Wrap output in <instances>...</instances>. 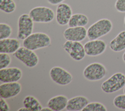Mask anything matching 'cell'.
Instances as JSON below:
<instances>
[{
    "instance_id": "31",
    "label": "cell",
    "mask_w": 125,
    "mask_h": 111,
    "mask_svg": "<svg viewBox=\"0 0 125 111\" xmlns=\"http://www.w3.org/2000/svg\"><path fill=\"white\" fill-rule=\"evenodd\" d=\"M122 57H123V60L124 62L125 63V52L124 53Z\"/></svg>"
},
{
    "instance_id": "27",
    "label": "cell",
    "mask_w": 125,
    "mask_h": 111,
    "mask_svg": "<svg viewBox=\"0 0 125 111\" xmlns=\"http://www.w3.org/2000/svg\"><path fill=\"white\" fill-rule=\"evenodd\" d=\"M5 99L2 97L0 98V110L1 111H8L10 110L9 105Z\"/></svg>"
},
{
    "instance_id": "8",
    "label": "cell",
    "mask_w": 125,
    "mask_h": 111,
    "mask_svg": "<svg viewBox=\"0 0 125 111\" xmlns=\"http://www.w3.org/2000/svg\"><path fill=\"white\" fill-rule=\"evenodd\" d=\"M62 48L72 59L76 61H81L86 55L84 46L80 42L66 41L63 43Z\"/></svg>"
},
{
    "instance_id": "5",
    "label": "cell",
    "mask_w": 125,
    "mask_h": 111,
    "mask_svg": "<svg viewBox=\"0 0 125 111\" xmlns=\"http://www.w3.org/2000/svg\"><path fill=\"white\" fill-rule=\"evenodd\" d=\"M106 74L105 67L101 63L95 62L87 65L83 71L85 79L90 81H99L104 78Z\"/></svg>"
},
{
    "instance_id": "11",
    "label": "cell",
    "mask_w": 125,
    "mask_h": 111,
    "mask_svg": "<svg viewBox=\"0 0 125 111\" xmlns=\"http://www.w3.org/2000/svg\"><path fill=\"white\" fill-rule=\"evenodd\" d=\"M63 36L66 41L81 42L87 36V30L84 26L69 27L64 30Z\"/></svg>"
},
{
    "instance_id": "12",
    "label": "cell",
    "mask_w": 125,
    "mask_h": 111,
    "mask_svg": "<svg viewBox=\"0 0 125 111\" xmlns=\"http://www.w3.org/2000/svg\"><path fill=\"white\" fill-rule=\"evenodd\" d=\"M21 90V85L18 82L3 83L0 85V96L4 99L14 97Z\"/></svg>"
},
{
    "instance_id": "1",
    "label": "cell",
    "mask_w": 125,
    "mask_h": 111,
    "mask_svg": "<svg viewBox=\"0 0 125 111\" xmlns=\"http://www.w3.org/2000/svg\"><path fill=\"white\" fill-rule=\"evenodd\" d=\"M113 24L111 21L108 19H100L87 29V37L90 40L99 38L109 33L112 29Z\"/></svg>"
},
{
    "instance_id": "23",
    "label": "cell",
    "mask_w": 125,
    "mask_h": 111,
    "mask_svg": "<svg viewBox=\"0 0 125 111\" xmlns=\"http://www.w3.org/2000/svg\"><path fill=\"white\" fill-rule=\"evenodd\" d=\"M12 32V29L9 24L3 22L0 23V40L8 38Z\"/></svg>"
},
{
    "instance_id": "4",
    "label": "cell",
    "mask_w": 125,
    "mask_h": 111,
    "mask_svg": "<svg viewBox=\"0 0 125 111\" xmlns=\"http://www.w3.org/2000/svg\"><path fill=\"white\" fill-rule=\"evenodd\" d=\"M29 15L34 22L48 23L55 17L53 10L45 6H37L30 10Z\"/></svg>"
},
{
    "instance_id": "24",
    "label": "cell",
    "mask_w": 125,
    "mask_h": 111,
    "mask_svg": "<svg viewBox=\"0 0 125 111\" xmlns=\"http://www.w3.org/2000/svg\"><path fill=\"white\" fill-rule=\"evenodd\" d=\"M113 103L117 108L125 110V94L116 96L114 98Z\"/></svg>"
},
{
    "instance_id": "3",
    "label": "cell",
    "mask_w": 125,
    "mask_h": 111,
    "mask_svg": "<svg viewBox=\"0 0 125 111\" xmlns=\"http://www.w3.org/2000/svg\"><path fill=\"white\" fill-rule=\"evenodd\" d=\"M125 85V75L122 72H116L103 82L101 89L105 93H112L120 90Z\"/></svg>"
},
{
    "instance_id": "9",
    "label": "cell",
    "mask_w": 125,
    "mask_h": 111,
    "mask_svg": "<svg viewBox=\"0 0 125 111\" xmlns=\"http://www.w3.org/2000/svg\"><path fill=\"white\" fill-rule=\"evenodd\" d=\"M49 75L51 80L60 86H66L69 84L73 80L70 73L60 67H54L51 68Z\"/></svg>"
},
{
    "instance_id": "22",
    "label": "cell",
    "mask_w": 125,
    "mask_h": 111,
    "mask_svg": "<svg viewBox=\"0 0 125 111\" xmlns=\"http://www.w3.org/2000/svg\"><path fill=\"white\" fill-rule=\"evenodd\" d=\"M105 106L101 103L95 102L88 103L82 111H106Z\"/></svg>"
},
{
    "instance_id": "16",
    "label": "cell",
    "mask_w": 125,
    "mask_h": 111,
    "mask_svg": "<svg viewBox=\"0 0 125 111\" xmlns=\"http://www.w3.org/2000/svg\"><path fill=\"white\" fill-rule=\"evenodd\" d=\"M89 103L88 99L83 96H77L69 99L66 109L68 111H80Z\"/></svg>"
},
{
    "instance_id": "26",
    "label": "cell",
    "mask_w": 125,
    "mask_h": 111,
    "mask_svg": "<svg viewBox=\"0 0 125 111\" xmlns=\"http://www.w3.org/2000/svg\"><path fill=\"white\" fill-rule=\"evenodd\" d=\"M115 8L119 12H125V0H116Z\"/></svg>"
},
{
    "instance_id": "28",
    "label": "cell",
    "mask_w": 125,
    "mask_h": 111,
    "mask_svg": "<svg viewBox=\"0 0 125 111\" xmlns=\"http://www.w3.org/2000/svg\"><path fill=\"white\" fill-rule=\"evenodd\" d=\"M48 2L52 5H57L62 3L64 0H47Z\"/></svg>"
},
{
    "instance_id": "19",
    "label": "cell",
    "mask_w": 125,
    "mask_h": 111,
    "mask_svg": "<svg viewBox=\"0 0 125 111\" xmlns=\"http://www.w3.org/2000/svg\"><path fill=\"white\" fill-rule=\"evenodd\" d=\"M23 104L29 111H41L42 108L39 101L32 95L26 96L23 100Z\"/></svg>"
},
{
    "instance_id": "7",
    "label": "cell",
    "mask_w": 125,
    "mask_h": 111,
    "mask_svg": "<svg viewBox=\"0 0 125 111\" xmlns=\"http://www.w3.org/2000/svg\"><path fill=\"white\" fill-rule=\"evenodd\" d=\"M34 22L29 14L21 15L18 21L17 38L23 40L30 35L33 30Z\"/></svg>"
},
{
    "instance_id": "13",
    "label": "cell",
    "mask_w": 125,
    "mask_h": 111,
    "mask_svg": "<svg viewBox=\"0 0 125 111\" xmlns=\"http://www.w3.org/2000/svg\"><path fill=\"white\" fill-rule=\"evenodd\" d=\"M22 75L21 70L17 67L0 69V81L3 83L18 82L21 78Z\"/></svg>"
},
{
    "instance_id": "15",
    "label": "cell",
    "mask_w": 125,
    "mask_h": 111,
    "mask_svg": "<svg viewBox=\"0 0 125 111\" xmlns=\"http://www.w3.org/2000/svg\"><path fill=\"white\" fill-rule=\"evenodd\" d=\"M20 47V42L16 38L0 40V53L14 54Z\"/></svg>"
},
{
    "instance_id": "29",
    "label": "cell",
    "mask_w": 125,
    "mask_h": 111,
    "mask_svg": "<svg viewBox=\"0 0 125 111\" xmlns=\"http://www.w3.org/2000/svg\"><path fill=\"white\" fill-rule=\"evenodd\" d=\"M41 111H52L50 108L48 107H44L42 108L41 110Z\"/></svg>"
},
{
    "instance_id": "18",
    "label": "cell",
    "mask_w": 125,
    "mask_h": 111,
    "mask_svg": "<svg viewBox=\"0 0 125 111\" xmlns=\"http://www.w3.org/2000/svg\"><path fill=\"white\" fill-rule=\"evenodd\" d=\"M109 47L114 52H120L125 49V30L119 32L109 42Z\"/></svg>"
},
{
    "instance_id": "10",
    "label": "cell",
    "mask_w": 125,
    "mask_h": 111,
    "mask_svg": "<svg viewBox=\"0 0 125 111\" xmlns=\"http://www.w3.org/2000/svg\"><path fill=\"white\" fill-rule=\"evenodd\" d=\"M86 55L97 56L103 54L106 48L105 42L102 40H93L85 43L84 45Z\"/></svg>"
},
{
    "instance_id": "20",
    "label": "cell",
    "mask_w": 125,
    "mask_h": 111,
    "mask_svg": "<svg viewBox=\"0 0 125 111\" xmlns=\"http://www.w3.org/2000/svg\"><path fill=\"white\" fill-rule=\"evenodd\" d=\"M88 22V18L84 14H74L71 17L68 23L69 27L85 26Z\"/></svg>"
},
{
    "instance_id": "17",
    "label": "cell",
    "mask_w": 125,
    "mask_h": 111,
    "mask_svg": "<svg viewBox=\"0 0 125 111\" xmlns=\"http://www.w3.org/2000/svg\"><path fill=\"white\" fill-rule=\"evenodd\" d=\"M68 99L66 96L59 95L50 98L47 102V107L52 111H61L66 109Z\"/></svg>"
},
{
    "instance_id": "2",
    "label": "cell",
    "mask_w": 125,
    "mask_h": 111,
    "mask_svg": "<svg viewBox=\"0 0 125 111\" xmlns=\"http://www.w3.org/2000/svg\"><path fill=\"white\" fill-rule=\"evenodd\" d=\"M51 40L50 37L43 32L32 33L23 40L22 44L25 47L32 50L48 47L50 45Z\"/></svg>"
},
{
    "instance_id": "25",
    "label": "cell",
    "mask_w": 125,
    "mask_h": 111,
    "mask_svg": "<svg viewBox=\"0 0 125 111\" xmlns=\"http://www.w3.org/2000/svg\"><path fill=\"white\" fill-rule=\"evenodd\" d=\"M11 62V58L9 54L0 53V69L6 68Z\"/></svg>"
},
{
    "instance_id": "33",
    "label": "cell",
    "mask_w": 125,
    "mask_h": 111,
    "mask_svg": "<svg viewBox=\"0 0 125 111\" xmlns=\"http://www.w3.org/2000/svg\"><path fill=\"white\" fill-rule=\"evenodd\" d=\"M124 25H125V16L124 20Z\"/></svg>"
},
{
    "instance_id": "6",
    "label": "cell",
    "mask_w": 125,
    "mask_h": 111,
    "mask_svg": "<svg viewBox=\"0 0 125 111\" xmlns=\"http://www.w3.org/2000/svg\"><path fill=\"white\" fill-rule=\"evenodd\" d=\"M13 55L28 67H36L39 62L37 54L33 50L24 46L20 47L13 54Z\"/></svg>"
},
{
    "instance_id": "32",
    "label": "cell",
    "mask_w": 125,
    "mask_h": 111,
    "mask_svg": "<svg viewBox=\"0 0 125 111\" xmlns=\"http://www.w3.org/2000/svg\"><path fill=\"white\" fill-rule=\"evenodd\" d=\"M123 92H124V94H125V87H124V89H123Z\"/></svg>"
},
{
    "instance_id": "30",
    "label": "cell",
    "mask_w": 125,
    "mask_h": 111,
    "mask_svg": "<svg viewBox=\"0 0 125 111\" xmlns=\"http://www.w3.org/2000/svg\"><path fill=\"white\" fill-rule=\"evenodd\" d=\"M18 111H29L28 110L27 108H26L25 107H24L20 108Z\"/></svg>"
},
{
    "instance_id": "14",
    "label": "cell",
    "mask_w": 125,
    "mask_h": 111,
    "mask_svg": "<svg viewBox=\"0 0 125 111\" xmlns=\"http://www.w3.org/2000/svg\"><path fill=\"white\" fill-rule=\"evenodd\" d=\"M72 15V10L69 5L65 3L58 4L56 13V20L60 25H65L68 24Z\"/></svg>"
},
{
    "instance_id": "21",
    "label": "cell",
    "mask_w": 125,
    "mask_h": 111,
    "mask_svg": "<svg viewBox=\"0 0 125 111\" xmlns=\"http://www.w3.org/2000/svg\"><path fill=\"white\" fill-rule=\"evenodd\" d=\"M16 9V3L14 0H0V9L1 11L9 14Z\"/></svg>"
}]
</instances>
